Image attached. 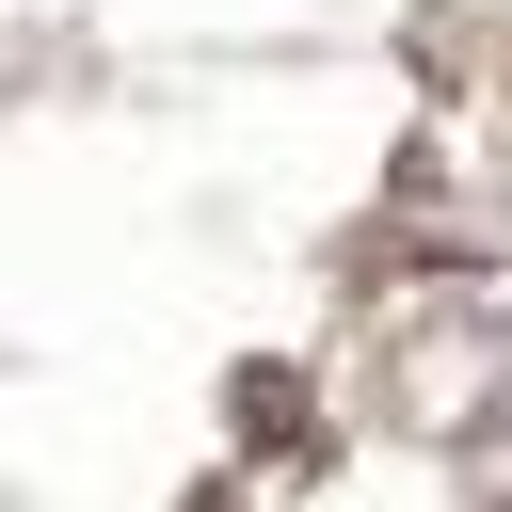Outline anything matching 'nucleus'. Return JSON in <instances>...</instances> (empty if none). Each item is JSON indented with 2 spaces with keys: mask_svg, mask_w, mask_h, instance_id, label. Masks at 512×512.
<instances>
[{
  "mask_svg": "<svg viewBox=\"0 0 512 512\" xmlns=\"http://www.w3.org/2000/svg\"><path fill=\"white\" fill-rule=\"evenodd\" d=\"M496 512H512V496H496Z\"/></svg>",
  "mask_w": 512,
  "mask_h": 512,
  "instance_id": "1",
  "label": "nucleus"
}]
</instances>
